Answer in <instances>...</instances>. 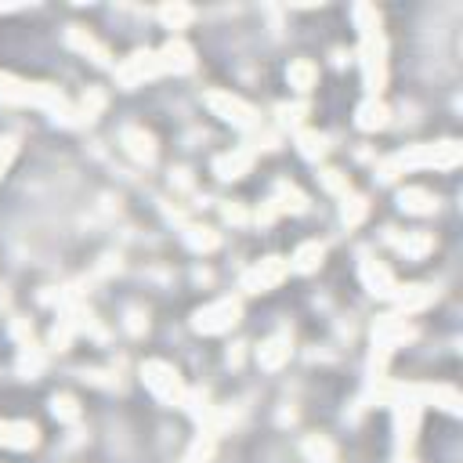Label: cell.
Instances as JSON below:
<instances>
[{"instance_id":"9","label":"cell","mask_w":463,"mask_h":463,"mask_svg":"<svg viewBox=\"0 0 463 463\" xmlns=\"http://www.w3.org/2000/svg\"><path fill=\"white\" fill-rule=\"evenodd\" d=\"M319 257H322V246L319 243H308V246H301V254H297V268L301 271H311L315 264H319Z\"/></svg>"},{"instance_id":"11","label":"cell","mask_w":463,"mask_h":463,"mask_svg":"<svg viewBox=\"0 0 463 463\" xmlns=\"http://www.w3.org/2000/svg\"><path fill=\"white\" fill-rule=\"evenodd\" d=\"M301 152H304L308 159L322 156V152H326V138H322V134H301Z\"/></svg>"},{"instance_id":"4","label":"cell","mask_w":463,"mask_h":463,"mask_svg":"<svg viewBox=\"0 0 463 463\" xmlns=\"http://www.w3.org/2000/svg\"><path fill=\"white\" fill-rule=\"evenodd\" d=\"M286 276V264H279V257H271V261H264L261 268H254V271H250V276H246V286L250 290H264V286H271V283H279Z\"/></svg>"},{"instance_id":"10","label":"cell","mask_w":463,"mask_h":463,"mask_svg":"<svg viewBox=\"0 0 463 463\" xmlns=\"http://www.w3.org/2000/svg\"><path fill=\"white\" fill-rule=\"evenodd\" d=\"M286 355H290V348H286L283 341H271V344H268V351H261V362H264L268 369H276V366L286 359Z\"/></svg>"},{"instance_id":"7","label":"cell","mask_w":463,"mask_h":463,"mask_svg":"<svg viewBox=\"0 0 463 463\" xmlns=\"http://www.w3.org/2000/svg\"><path fill=\"white\" fill-rule=\"evenodd\" d=\"M384 105L380 101H366L362 109H359V127H366V131H373V127H384Z\"/></svg>"},{"instance_id":"12","label":"cell","mask_w":463,"mask_h":463,"mask_svg":"<svg viewBox=\"0 0 463 463\" xmlns=\"http://www.w3.org/2000/svg\"><path fill=\"white\" fill-rule=\"evenodd\" d=\"M427 199H431V196H427V192H416V188H413V192H402V206L413 210V214H424V210H431Z\"/></svg>"},{"instance_id":"6","label":"cell","mask_w":463,"mask_h":463,"mask_svg":"<svg viewBox=\"0 0 463 463\" xmlns=\"http://www.w3.org/2000/svg\"><path fill=\"white\" fill-rule=\"evenodd\" d=\"M123 141H127V149H131L138 159H152V156H156L152 138H149V134H141V131H127V134H123Z\"/></svg>"},{"instance_id":"14","label":"cell","mask_w":463,"mask_h":463,"mask_svg":"<svg viewBox=\"0 0 463 463\" xmlns=\"http://www.w3.org/2000/svg\"><path fill=\"white\" fill-rule=\"evenodd\" d=\"M159 15H163V22H171V26H185L188 18H192V11H188V8H163Z\"/></svg>"},{"instance_id":"3","label":"cell","mask_w":463,"mask_h":463,"mask_svg":"<svg viewBox=\"0 0 463 463\" xmlns=\"http://www.w3.org/2000/svg\"><path fill=\"white\" fill-rule=\"evenodd\" d=\"M145 380H149V387H152L159 398H166V402H174V398L181 394L178 373H174L171 366H163V362H149V366H145Z\"/></svg>"},{"instance_id":"13","label":"cell","mask_w":463,"mask_h":463,"mask_svg":"<svg viewBox=\"0 0 463 463\" xmlns=\"http://www.w3.org/2000/svg\"><path fill=\"white\" fill-rule=\"evenodd\" d=\"M304 449H308V456H311V460H322V463H333V446H329V441H319V438H311V441H308V446H304Z\"/></svg>"},{"instance_id":"2","label":"cell","mask_w":463,"mask_h":463,"mask_svg":"<svg viewBox=\"0 0 463 463\" xmlns=\"http://www.w3.org/2000/svg\"><path fill=\"white\" fill-rule=\"evenodd\" d=\"M210 101V109H218L221 120H232V123H239V127H254V109L250 105H243L239 98H232V94H206Z\"/></svg>"},{"instance_id":"1","label":"cell","mask_w":463,"mask_h":463,"mask_svg":"<svg viewBox=\"0 0 463 463\" xmlns=\"http://www.w3.org/2000/svg\"><path fill=\"white\" fill-rule=\"evenodd\" d=\"M236 315H239V304L236 301H218L214 308H206V311L196 315V326L203 333H221V329H228L232 322H236Z\"/></svg>"},{"instance_id":"5","label":"cell","mask_w":463,"mask_h":463,"mask_svg":"<svg viewBox=\"0 0 463 463\" xmlns=\"http://www.w3.org/2000/svg\"><path fill=\"white\" fill-rule=\"evenodd\" d=\"M250 166V152H232V156H221L218 159V174L221 178H239Z\"/></svg>"},{"instance_id":"8","label":"cell","mask_w":463,"mask_h":463,"mask_svg":"<svg viewBox=\"0 0 463 463\" xmlns=\"http://www.w3.org/2000/svg\"><path fill=\"white\" fill-rule=\"evenodd\" d=\"M311 80H315V66H311V62H297V66H290V83L297 91H308Z\"/></svg>"},{"instance_id":"15","label":"cell","mask_w":463,"mask_h":463,"mask_svg":"<svg viewBox=\"0 0 463 463\" xmlns=\"http://www.w3.org/2000/svg\"><path fill=\"white\" fill-rule=\"evenodd\" d=\"M55 413H58V416H66V420H73V416H76L73 398H55Z\"/></svg>"}]
</instances>
